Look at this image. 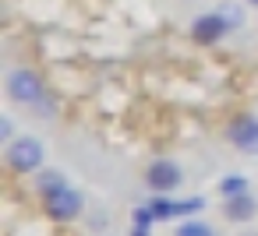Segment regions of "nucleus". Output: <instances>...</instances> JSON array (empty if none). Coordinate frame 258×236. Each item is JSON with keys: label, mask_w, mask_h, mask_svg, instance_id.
Returning <instances> with one entry per match:
<instances>
[{"label": "nucleus", "mask_w": 258, "mask_h": 236, "mask_svg": "<svg viewBox=\"0 0 258 236\" xmlns=\"http://www.w3.org/2000/svg\"><path fill=\"white\" fill-rule=\"evenodd\" d=\"M11 134H15V127H11V116H0V138H4V141H15Z\"/></svg>", "instance_id": "nucleus-14"}, {"label": "nucleus", "mask_w": 258, "mask_h": 236, "mask_svg": "<svg viewBox=\"0 0 258 236\" xmlns=\"http://www.w3.org/2000/svg\"><path fill=\"white\" fill-rule=\"evenodd\" d=\"M226 138L244 152V155H258V120L254 116H237L226 127Z\"/></svg>", "instance_id": "nucleus-5"}, {"label": "nucleus", "mask_w": 258, "mask_h": 236, "mask_svg": "<svg viewBox=\"0 0 258 236\" xmlns=\"http://www.w3.org/2000/svg\"><path fill=\"white\" fill-rule=\"evenodd\" d=\"M36 187H39L43 194H57L60 187H68V180H64V173H57V169H43V173L36 176Z\"/></svg>", "instance_id": "nucleus-9"}, {"label": "nucleus", "mask_w": 258, "mask_h": 236, "mask_svg": "<svg viewBox=\"0 0 258 236\" xmlns=\"http://www.w3.org/2000/svg\"><path fill=\"white\" fill-rule=\"evenodd\" d=\"M247 176H223V183H219V194H223V201L226 197H237V194H247Z\"/></svg>", "instance_id": "nucleus-10"}, {"label": "nucleus", "mask_w": 258, "mask_h": 236, "mask_svg": "<svg viewBox=\"0 0 258 236\" xmlns=\"http://www.w3.org/2000/svg\"><path fill=\"white\" fill-rule=\"evenodd\" d=\"M254 197L251 194H237V197H226V218H233V222H247L251 215H254Z\"/></svg>", "instance_id": "nucleus-8"}, {"label": "nucleus", "mask_w": 258, "mask_h": 236, "mask_svg": "<svg viewBox=\"0 0 258 236\" xmlns=\"http://www.w3.org/2000/svg\"><path fill=\"white\" fill-rule=\"evenodd\" d=\"M46 211L57 222H71L82 215V194L75 187H60L57 194H46Z\"/></svg>", "instance_id": "nucleus-4"}, {"label": "nucleus", "mask_w": 258, "mask_h": 236, "mask_svg": "<svg viewBox=\"0 0 258 236\" xmlns=\"http://www.w3.org/2000/svg\"><path fill=\"white\" fill-rule=\"evenodd\" d=\"M180 180H184V173H180V166H177V162H170V159H156V162L145 169V183H149L156 194L177 190V187H180Z\"/></svg>", "instance_id": "nucleus-3"}, {"label": "nucleus", "mask_w": 258, "mask_h": 236, "mask_svg": "<svg viewBox=\"0 0 258 236\" xmlns=\"http://www.w3.org/2000/svg\"><path fill=\"white\" fill-rule=\"evenodd\" d=\"M131 236H149V225H135V229H131Z\"/></svg>", "instance_id": "nucleus-15"}, {"label": "nucleus", "mask_w": 258, "mask_h": 236, "mask_svg": "<svg viewBox=\"0 0 258 236\" xmlns=\"http://www.w3.org/2000/svg\"><path fill=\"white\" fill-rule=\"evenodd\" d=\"M202 208H205V197H184V201H173V197H156V201H152V211H156V218L198 215Z\"/></svg>", "instance_id": "nucleus-7"}, {"label": "nucleus", "mask_w": 258, "mask_h": 236, "mask_svg": "<svg viewBox=\"0 0 258 236\" xmlns=\"http://www.w3.org/2000/svg\"><path fill=\"white\" fill-rule=\"evenodd\" d=\"M8 166L15 169V173H39V166H43V141L39 138H15V141H8Z\"/></svg>", "instance_id": "nucleus-2"}, {"label": "nucleus", "mask_w": 258, "mask_h": 236, "mask_svg": "<svg viewBox=\"0 0 258 236\" xmlns=\"http://www.w3.org/2000/svg\"><path fill=\"white\" fill-rule=\"evenodd\" d=\"M226 18L216 11V15H202L195 25H191V36H195V43L198 46H212V43H219L223 36H226Z\"/></svg>", "instance_id": "nucleus-6"}, {"label": "nucleus", "mask_w": 258, "mask_h": 236, "mask_svg": "<svg viewBox=\"0 0 258 236\" xmlns=\"http://www.w3.org/2000/svg\"><path fill=\"white\" fill-rule=\"evenodd\" d=\"M247 4H258V0H247Z\"/></svg>", "instance_id": "nucleus-16"}, {"label": "nucleus", "mask_w": 258, "mask_h": 236, "mask_svg": "<svg viewBox=\"0 0 258 236\" xmlns=\"http://www.w3.org/2000/svg\"><path fill=\"white\" fill-rule=\"evenodd\" d=\"M8 95H11L15 102H22V106L36 109L39 116H53V106H50V99H46V85H43V78H39L36 71H29V67H18V71L8 74Z\"/></svg>", "instance_id": "nucleus-1"}, {"label": "nucleus", "mask_w": 258, "mask_h": 236, "mask_svg": "<svg viewBox=\"0 0 258 236\" xmlns=\"http://www.w3.org/2000/svg\"><path fill=\"white\" fill-rule=\"evenodd\" d=\"M131 215H135V225H152V222H156V211H152V204H145V208L138 204Z\"/></svg>", "instance_id": "nucleus-12"}, {"label": "nucleus", "mask_w": 258, "mask_h": 236, "mask_svg": "<svg viewBox=\"0 0 258 236\" xmlns=\"http://www.w3.org/2000/svg\"><path fill=\"white\" fill-rule=\"evenodd\" d=\"M219 15L226 18V25H230V29H237V25H240V11H237L233 4H223V8H219Z\"/></svg>", "instance_id": "nucleus-13"}, {"label": "nucleus", "mask_w": 258, "mask_h": 236, "mask_svg": "<svg viewBox=\"0 0 258 236\" xmlns=\"http://www.w3.org/2000/svg\"><path fill=\"white\" fill-rule=\"evenodd\" d=\"M177 236H216V229L202 218H191V222H180L177 225Z\"/></svg>", "instance_id": "nucleus-11"}]
</instances>
